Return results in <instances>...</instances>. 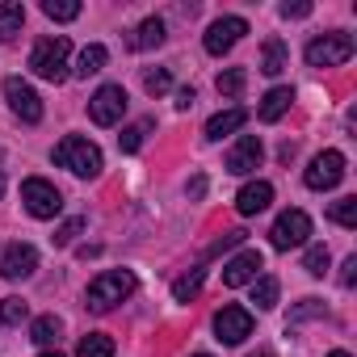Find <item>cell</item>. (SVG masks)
I'll return each instance as SVG.
<instances>
[{"label": "cell", "mask_w": 357, "mask_h": 357, "mask_svg": "<svg viewBox=\"0 0 357 357\" xmlns=\"http://www.w3.org/2000/svg\"><path fill=\"white\" fill-rule=\"evenodd\" d=\"M340 176H344V155H340V151H319V155L307 164L303 181H307V190H336Z\"/></svg>", "instance_id": "cell-8"}, {"label": "cell", "mask_w": 357, "mask_h": 357, "mask_svg": "<svg viewBox=\"0 0 357 357\" xmlns=\"http://www.w3.org/2000/svg\"><path fill=\"white\" fill-rule=\"evenodd\" d=\"M290 101H294V89H286V84H278V89H269L265 93V101H261V122H278L286 109H290Z\"/></svg>", "instance_id": "cell-18"}, {"label": "cell", "mask_w": 357, "mask_h": 357, "mask_svg": "<svg viewBox=\"0 0 357 357\" xmlns=\"http://www.w3.org/2000/svg\"><path fill=\"white\" fill-rule=\"evenodd\" d=\"M311 13V5H307V0H298V5H290V0H286V5H282V17L290 22V17H307Z\"/></svg>", "instance_id": "cell-35"}, {"label": "cell", "mask_w": 357, "mask_h": 357, "mask_svg": "<svg viewBox=\"0 0 357 357\" xmlns=\"http://www.w3.org/2000/svg\"><path fill=\"white\" fill-rule=\"evenodd\" d=\"M261 269H265V257H261L257 248H244V252H236V257L223 265V286L240 290V286L257 282V273H261Z\"/></svg>", "instance_id": "cell-11"}, {"label": "cell", "mask_w": 357, "mask_h": 357, "mask_svg": "<svg viewBox=\"0 0 357 357\" xmlns=\"http://www.w3.org/2000/svg\"><path fill=\"white\" fill-rule=\"evenodd\" d=\"M164 38H168V34H164V22H160V17H147V22H139V26H135L130 47H135V51H155Z\"/></svg>", "instance_id": "cell-17"}, {"label": "cell", "mask_w": 357, "mask_h": 357, "mask_svg": "<svg viewBox=\"0 0 357 357\" xmlns=\"http://www.w3.org/2000/svg\"><path fill=\"white\" fill-rule=\"evenodd\" d=\"M76 357H114V340L105 332H89L76 349Z\"/></svg>", "instance_id": "cell-26"}, {"label": "cell", "mask_w": 357, "mask_h": 357, "mask_svg": "<svg viewBox=\"0 0 357 357\" xmlns=\"http://www.w3.org/2000/svg\"><path fill=\"white\" fill-rule=\"evenodd\" d=\"M303 269H307L311 278H324V273H328V248H324V244H311L307 257H303Z\"/></svg>", "instance_id": "cell-29"}, {"label": "cell", "mask_w": 357, "mask_h": 357, "mask_svg": "<svg viewBox=\"0 0 357 357\" xmlns=\"http://www.w3.org/2000/svg\"><path fill=\"white\" fill-rule=\"evenodd\" d=\"M190 194H194V198L206 194V176H194V181H190Z\"/></svg>", "instance_id": "cell-38"}, {"label": "cell", "mask_w": 357, "mask_h": 357, "mask_svg": "<svg viewBox=\"0 0 357 357\" xmlns=\"http://www.w3.org/2000/svg\"><path fill=\"white\" fill-rule=\"evenodd\" d=\"M349 59H353V34H344V30H332V34L307 43V63L311 68H336V63H349Z\"/></svg>", "instance_id": "cell-4"}, {"label": "cell", "mask_w": 357, "mask_h": 357, "mask_svg": "<svg viewBox=\"0 0 357 357\" xmlns=\"http://www.w3.org/2000/svg\"><path fill=\"white\" fill-rule=\"evenodd\" d=\"M43 13H47L51 22H76V17H80V0H47Z\"/></svg>", "instance_id": "cell-28"}, {"label": "cell", "mask_w": 357, "mask_h": 357, "mask_svg": "<svg viewBox=\"0 0 357 357\" xmlns=\"http://www.w3.org/2000/svg\"><path fill=\"white\" fill-rule=\"evenodd\" d=\"M332 223H340V227H357V198H340V202H332Z\"/></svg>", "instance_id": "cell-30"}, {"label": "cell", "mask_w": 357, "mask_h": 357, "mask_svg": "<svg viewBox=\"0 0 357 357\" xmlns=\"http://www.w3.org/2000/svg\"><path fill=\"white\" fill-rule=\"evenodd\" d=\"M155 122L151 118H139V122H130V126H122V135H118V147L130 155V151H139L143 147V139H147V130H151Z\"/></svg>", "instance_id": "cell-23"}, {"label": "cell", "mask_w": 357, "mask_h": 357, "mask_svg": "<svg viewBox=\"0 0 357 357\" xmlns=\"http://www.w3.org/2000/svg\"><path fill=\"white\" fill-rule=\"evenodd\" d=\"M22 202H26V211L34 219H55L63 211V194L51 181H43V176H30V181L22 185Z\"/></svg>", "instance_id": "cell-5"}, {"label": "cell", "mask_w": 357, "mask_h": 357, "mask_svg": "<svg viewBox=\"0 0 357 357\" xmlns=\"http://www.w3.org/2000/svg\"><path fill=\"white\" fill-rule=\"evenodd\" d=\"M269 202H273V185L269 181H248L236 194V211L240 215H261V211H269Z\"/></svg>", "instance_id": "cell-15"}, {"label": "cell", "mask_w": 357, "mask_h": 357, "mask_svg": "<svg viewBox=\"0 0 357 357\" xmlns=\"http://www.w3.org/2000/svg\"><path fill=\"white\" fill-rule=\"evenodd\" d=\"M30 315V307L22 298H0V324H22Z\"/></svg>", "instance_id": "cell-31"}, {"label": "cell", "mask_w": 357, "mask_h": 357, "mask_svg": "<svg viewBox=\"0 0 357 357\" xmlns=\"http://www.w3.org/2000/svg\"><path fill=\"white\" fill-rule=\"evenodd\" d=\"M68 55H72V43L63 34H55V38H43L30 51V68H34V76L59 84V80H68Z\"/></svg>", "instance_id": "cell-2"}, {"label": "cell", "mask_w": 357, "mask_h": 357, "mask_svg": "<svg viewBox=\"0 0 357 357\" xmlns=\"http://www.w3.org/2000/svg\"><path fill=\"white\" fill-rule=\"evenodd\" d=\"M38 357H63V353H38Z\"/></svg>", "instance_id": "cell-41"}, {"label": "cell", "mask_w": 357, "mask_h": 357, "mask_svg": "<svg viewBox=\"0 0 357 357\" xmlns=\"http://www.w3.org/2000/svg\"><path fill=\"white\" fill-rule=\"evenodd\" d=\"M307 236H311V219H307V211H282L278 223H273V231H269V244H273L278 252H286V248L307 244Z\"/></svg>", "instance_id": "cell-7"}, {"label": "cell", "mask_w": 357, "mask_h": 357, "mask_svg": "<svg viewBox=\"0 0 357 357\" xmlns=\"http://www.w3.org/2000/svg\"><path fill=\"white\" fill-rule=\"evenodd\" d=\"M0 198H5V172H0Z\"/></svg>", "instance_id": "cell-40"}, {"label": "cell", "mask_w": 357, "mask_h": 357, "mask_svg": "<svg viewBox=\"0 0 357 357\" xmlns=\"http://www.w3.org/2000/svg\"><path fill=\"white\" fill-rule=\"evenodd\" d=\"M143 89H147L151 97H164V93L172 89V76H168V68H155V72H147V76H143Z\"/></svg>", "instance_id": "cell-32"}, {"label": "cell", "mask_w": 357, "mask_h": 357, "mask_svg": "<svg viewBox=\"0 0 357 357\" xmlns=\"http://www.w3.org/2000/svg\"><path fill=\"white\" fill-rule=\"evenodd\" d=\"M126 89L122 84H101L93 97H89V118L97 122V126H114V122H122V114H126Z\"/></svg>", "instance_id": "cell-6"}, {"label": "cell", "mask_w": 357, "mask_h": 357, "mask_svg": "<svg viewBox=\"0 0 357 357\" xmlns=\"http://www.w3.org/2000/svg\"><path fill=\"white\" fill-rule=\"evenodd\" d=\"M55 164L68 168V172H76V176H97L101 172V147L89 143V139H80V135H68L55 147Z\"/></svg>", "instance_id": "cell-3"}, {"label": "cell", "mask_w": 357, "mask_h": 357, "mask_svg": "<svg viewBox=\"0 0 357 357\" xmlns=\"http://www.w3.org/2000/svg\"><path fill=\"white\" fill-rule=\"evenodd\" d=\"M244 122H248V109H240V105H231V109H219V114L206 122V139H223V135L240 130Z\"/></svg>", "instance_id": "cell-16"}, {"label": "cell", "mask_w": 357, "mask_h": 357, "mask_svg": "<svg viewBox=\"0 0 357 357\" xmlns=\"http://www.w3.org/2000/svg\"><path fill=\"white\" fill-rule=\"evenodd\" d=\"M80 231H84V219H68V223H63V227H59V231H55L51 240H55V244L63 248V244H72V240H76Z\"/></svg>", "instance_id": "cell-34"}, {"label": "cell", "mask_w": 357, "mask_h": 357, "mask_svg": "<svg viewBox=\"0 0 357 357\" xmlns=\"http://www.w3.org/2000/svg\"><path fill=\"white\" fill-rule=\"evenodd\" d=\"M5 97H9V109L22 118V122H43V97L26 84V80H17V76H9L5 80Z\"/></svg>", "instance_id": "cell-10"}, {"label": "cell", "mask_w": 357, "mask_h": 357, "mask_svg": "<svg viewBox=\"0 0 357 357\" xmlns=\"http://www.w3.org/2000/svg\"><path fill=\"white\" fill-rule=\"evenodd\" d=\"M105 63H109V51H105L101 43H93V47H84V51H80V59H76V68H72V72H76L80 80H89V76H97Z\"/></svg>", "instance_id": "cell-19"}, {"label": "cell", "mask_w": 357, "mask_h": 357, "mask_svg": "<svg viewBox=\"0 0 357 357\" xmlns=\"http://www.w3.org/2000/svg\"><path fill=\"white\" fill-rule=\"evenodd\" d=\"M278 290H282V286H278V278H269V273H265V278H257V282H252V303H257L261 311H273V307H278Z\"/></svg>", "instance_id": "cell-25"}, {"label": "cell", "mask_w": 357, "mask_h": 357, "mask_svg": "<svg viewBox=\"0 0 357 357\" xmlns=\"http://www.w3.org/2000/svg\"><path fill=\"white\" fill-rule=\"evenodd\" d=\"M357 282V257H349L344 261V273H340V286H353Z\"/></svg>", "instance_id": "cell-36"}, {"label": "cell", "mask_w": 357, "mask_h": 357, "mask_svg": "<svg viewBox=\"0 0 357 357\" xmlns=\"http://www.w3.org/2000/svg\"><path fill=\"white\" fill-rule=\"evenodd\" d=\"M194 101H198V93H194V89H176V109H190Z\"/></svg>", "instance_id": "cell-37"}, {"label": "cell", "mask_w": 357, "mask_h": 357, "mask_svg": "<svg viewBox=\"0 0 357 357\" xmlns=\"http://www.w3.org/2000/svg\"><path fill=\"white\" fill-rule=\"evenodd\" d=\"M252 357H273V353H252Z\"/></svg>", "instance_id": "cell-42"}, {"label": "cell", "mask_w": 357, "mask_h": 357, "mask_svg": "<svg viewBox=\"0 0 357 357\" xmlns=\"http://www.w3.org/2000/svg\"><path fill=\"white\" fill-rule=\"evenodd\" d=\"M215 336H219L223 344H240L244 336H252V311H244V307H223V311L215 315Z\"/></svg>", "instance_id": "cell-12"}, {"label": "cell", "mask_w": 357, "mask_h": 357, "mask_svg": "<svg viewBox=\"0 0 357 357\" xmlns=\"http://www.w3.org/2000/svg\"><path fill=\"white\" fill-rule=\"evenodd\" d=\"M135 273L130 269H105V273H97L93 282H89V294H84V303L93 307V311H114L122 298H130L135 294Z\"/></svg>", "instance_id": "cell-1"}, {"label": "cell", "mask_w": 357, "mask_h": 357, "mask_svg": "<svg viewBox=\"0 0 357 357\" xmlns=\"http://www.w3.org/2000/svg\"><path fill=\"white\" fill-rule=\"evenodd\" d=\"M261 160H265V147H261V139L257 135H244L231 151H227V172H236V176H248V172H257L261 168Z\"/></svg>", "instance_id": "cell-14"}, {"label": "cell", "mask_w": 357, "mask_h": 357, "mask_svg": "<svg viewBox=\"0 0 357 357\" xmlns=\"http://www.w3.org/2000/svg\"><path fill=\"white\" fill-rule=\"evenodd\" d=\"M244 34H248V22H244V17H219V22L206 30V51H211V55H227Z\"/></svg>", "instance_id": "cell-13"}, {"label": "cell", "mask_w": 357, "mask_h": 357, "mask_svg": "<svg viewBox=\"0 0 357 357\" xmlns=\"http://www.w3.org/2000/svg\"><path fill=\"white\" fill-rule=\"evenodd\" d=\"M38 269V252H34V244H5L0 248V278H9V282H22V278H30Z\"/></svg>", "instance_id": "cell-9"}, {"label": "cell", "mask_w": 357, "mask_h": 357, "mask_svg": "<svg viewBox=\"0 0 357 357\" xmlns=\"http://www.w3.org/2000/svg\"><path fill=\"white\" fill-rule=\"evenodd\" d=\"M261 72L265 76H282L286 72V43L282 38H269L265 51H261Z\"/></svg>", "instance_id": "cell-21"}, {"label": "cell", "mask_w": 357, "mask_h": 357, "mask_svg": "<svg viewBox=\"0 0 357 357\" xmlns=\"http://www.w3.org/2000/svg\"><path fill=\"white\" fill-rule=\"evenodd\" d=\"M324 311H328V307H324L319 298H303V307H294L286 324H298V319H311V315H324Z\"/></svg>", "instance_id": "cell-33"}, {"label": "cell", "mask_w": 357, "mask_h": 357, "mask_svg": "<svg viewBox=\"0 0 357 357\" xmlns=\"http://www.w3.org/2000/svg\"><path fill=\"white\" fill-rule=\"evenodd\" d=\"M59 332H63V319H59V315H38V319L30 324V340H34V344H55Z\"/></svg>", "instance_id": "cell-22"}, {"label": "cell", "mask_w": 357, "mask_h": 357, "mask_svg": "<svg viewBox=\"0 0 357 357\" xmlns=\"http://www.w3.org/2000/svg\"><path fill=\"white\" fill-rule=\"evenodd\" d=\"M26 26V5L22 0H5L0 5V38H17Z\"/></svg>", "instance_id": "cell-20"}, {"label": "cell", "mask_w": 357, "mask_h": 357, "mask_svg": "<svg viewBox=\"0 0 357 357\" xmlns=\"http://www.w3.org/2000/svg\"><path fill=\"white\" fill-rule=\"evenodd\" d=\"M202 278H206V269H190L185 278H176V282H172V298H176V303H190V298H198V290H202Z\"/></svg>", "instance_id": "cell-24"}, {"label": "cell", "mask_w": 357, "mask_h": 357, "mask_svg": "<svg viewBox=\"0 0 357 357\" xmlns=\"http://www.w3.org/2000/svg\"><path fill=\"white\" fill-rule=\"evenodd\" d=\"M328 357H353V353H344V349H332V353H328Z\"/></svg>", "instance_id": "cell-39"}, {"label": "cell", "mask_w": 357, "mask_h": 357, "mask_svg": "<svg viewBox=\"0 0 357 357\" xmlns=\"http://www.w3.org/2000/svg\"><path fill=\"white\" fill-rule=\"evenodd\" d=\"M194 357H211V353H194Z\"/></svg>", "instance_id": "cell-43"}, {"label": "cell", "mask_w": 357, "mask_h": 357, "mask_svg": "<svg viewBox=\"0 0 357 357\" xmlns=\"http://www.w3.org/2000/svg\"><path fill=\"white\" fill-rule=\"evenodd\" d=\"M215 84H219V93H223V97H240V93H244V84H248V72H244V68H227V72H219V80H215Z\"/></svg>", "instance_id": "cell-27"}]
</instances>
